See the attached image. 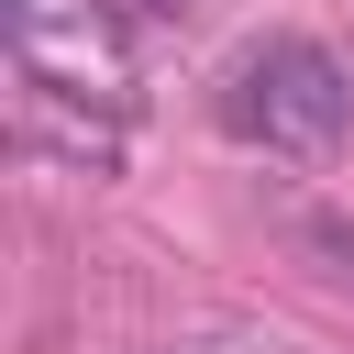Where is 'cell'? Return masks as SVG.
Segmentation results:
<instances>
[{
	"instance_id": "obj_1",
	"label": "cell",
	"mask_w": 354,
	"mask_h": 354,
	"mask_svg": "<svg viewBox=\"0 0 354 354\" xmlns=\"http://www.w3.org/2000/svg\"><path fill=\"white\" fill-rule=\"evenodd\" d=\"M210 111H221L232 144L288 155V166H321V155L343 144V122H354V88H343V66H332L310 33H266V44H243V55L221 66Z\"/></svg>"
},
{
	"instance_id": "obj_3",
	"label": "cell",
	"mask_w": 354,
	"mask_h": 354,
	"mask_svg": "<svg viewBox=\"0 0 354 354\" xmlns=\"http://www.w3.org/2000/svg\"><path fill=\"white\" fill-rule=\"evenodd\" d=\"M188 354H299V343H254V332H221V343H188Z\"/></svg>"
},
{
	"instance_id": "obj_2",
	"label": "cell",
	"mask_w": 354,
	"mask_h": 354,
	"mask_svg": "<svg viewBox=\"0 0 354 354\" xmlns=\"http://www.w3.org/2000/svg\"><path fill=\"white\" fill-rule=\"evenodd\" d=\"M11 33H22L33 100H122V44H111L100 0H11Z\"/></svg>"
}]
</instances>
